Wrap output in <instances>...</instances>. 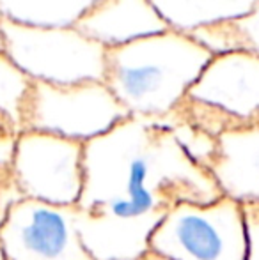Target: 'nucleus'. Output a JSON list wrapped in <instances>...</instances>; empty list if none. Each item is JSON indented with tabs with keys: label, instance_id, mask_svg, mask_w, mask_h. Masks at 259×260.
I'll return each mask as SVG.
<instances>
[{
	"label": "nucleus",
	"instance_id": "nucleus-2",
	"mask_svg": "<svg viewBox=\"0 0 259 260\" xmlns=\"http://www.w3.org/2000/svg\"><path fill=\"white\" fill-rule=\"evenodd\" d=\"M213 53L178 30L107 50L103 83L130 117H167L180 108Z\"/></svg>",
	"mask_w": 259,
	"mask_h": 260
},
{
	"label": "nucleus",
	"instance_id": "nucleus-13",
	"mask_svg": "<svg viewBox=\"0 0 259 260\" xmlns=\"http://www.w3.org/2000/svg\"><path fill=\"white\" fill-rule=\"evenodd\" d=\"M32 87L34 82L6 53H0V133H25Z\"/></svg>",
	"mask_w": 259,
	"mask_h": 260
},
{
	"label": "nucleus",
	"instance_id": "nucleus-9",
	"mask_svg": "<svg viewBox=\"0 0 259 260\" xmlns=\"http://www.w3.org/2000/svg\"><path fill=\"white\" fill-rule=\"evenodd\" d=\"M206 168L225 197L259 202V122L218 135Z\"/></svg>",
	"mask_w": 259,
	"mask_h": 260
},
{
	"label": "nucleus",
	"instance_id": "nucleus-7",
	"mask_svg": "<svg viewBox=\"0 0 259 260\" xmlns=\"http://www.w3.org/2000/svg\"><path fill=\"white\" fill-rule=\"evenodd\" d=\"M6 260H94L76 226L75 206L21 199L0 226Z\"/></svg>",
	"mask_w": 259,
	"mask_h": 260
},
{
	"label": "nucleus",
	"instance_id": "nucleus-12",
	"mask_svg": "<svg viewBox=\"0 0 259 260\" xmlns=\"http://www.w3.org/2000/svg\"><path fill=\"white\" fill-rule=\"evenodd\" d=\"M101 0H0L4 20L27 27L68 28L80 20Z\"/></svg>",
	"mask_w": 259,
	"mask_h": 260
},
{
	"label": "nucleus",
	"instance_id": "nucleus-17",
	"mask_svg": "<svg viewBox=\"0 0 259 260\" xmlns=\"http://www.w3.org/2000/svg\"><path fill=\"white\" fill-rule=\"evenodd\" d=\"M138 260H172V258H167V257H163V255H160V253H156V251H151V250H148L144 255H142Z\"/></svg>",
	"mask_w": 259,
	"mask_h": 260
},
{
	"label": "nucleus",
	"instance_id": "nucleus-8",
	"mask_svg": "<svg viewBox=\"0 0 259 260\" xmlns=\"http://www.w3.org/2000/svg\"><path fill=\"white\" fill-rule=\"evenodd\" d=\"M83 145L38 131L18 135L13 168L23 199L75 206L83 184Z\"/></svg>",
	"mask_w": 259,
	"mask_h": 260
},
{
	"label": "nucleus",
	"instance_id": "nucleus-3",
	"mask_svg": "<svg viewBox=\"0 0 259 260\" xmlns=\"http://www.w3.org/2000/svg\"><path fill=\"white\" fill-rule=\"evenodd\" d=\"M176 112L213 138L257 124L259 55L242 50L213 55Z\"/></svg>",
	"mask_w": 259,
	"mask_h": 260
},
{
	"label": "nucleus",
	"instance_id": "nucleus-16",
	"mask_svg": "<svg viewBox=\"0 0 259 260\" xmlns=\"http://www.w3.org/2000/svg\"><path fill=\"white\" fill-rule=\"evenodd\" d=\"M242 206L247 230V260H259V202Z\"/></svg>",
	"mask_w": 259,
	"mask_h": 260
},
{
	"label": "nucleus",
	"instance_id": "nucleus-5",
	"mask_svg": "<svg viewBox=\"0 0 259 260\" xmlns=\"http://www.w3.org/2000/svg\"><path fill=\"white\" fill-rule=\"evenodd\" d=\"M149 250L172 260H247L243 206L229 197L178 204L156 226Z\"/></svg>",
	"mask_w": 259,
	"mask_h": 260
},
{
	"label": "nucleus",
	"instance_id": "nucleus-19",
	"mask_svg": "<svg viewBox=\"0 0 259 260\" xmlns=\"http://www.w3.org/2000/svg\"><path fill=\"white\" fill-rule=\"evenodd\" d=\"M0 260H6V255H4V250H2V246H0Z\"/></svg>",
	"mask_w": 259,
	"mask_h": 260
},
{
	"label": "nucleus",
	"instance_id": "nucleus-11",
	"mask_svg": "<svg viewBox=\"0 0 259 260\" xmlns=\"http://www.w3.org/2000/svg\"><path fill=\"white\" fill-rule=\"evenodd\" d=\"M169 28L183 34L229 23L250 14L259 0H151Z\"/></svg>",
	"mask_w": 259,
	"mask_h": 260
},
{
	"label": "nucleus",
	"instance_id": "nucleus-15",
	"mask_svg": "<svg viewBox=\"0 0 259 260\" xmlns=\"http://www.w3.org/2000/svg\"><path fill=\"white\" fill-rule=\"evenodd\" d=\"M14 135L0 133V226L7 218L9 209L23 199L14 179V154H16Z\"/></svg>",
	"mask_w": 259,
	"mask_h": 260
},
{
	"label": "nucleus",
	"instance_id": "nucleus-6",
	"mask_svg": "<svg viewBox=\"0 0 259 260\" xmlns=\"http://www.w3.org/2000/svg\"><path fill=\"white\" fill-rule=\"evenodd\" d=\"M128 112L103 82L48 85L34 82L25 131L87 144L126 119Z\"/></svg>",
	"mask_w": 259,
	"mask_h": 260
},
{
	"label": "nucleus",
	"instance_id": "nucleus-14",
	"mask_svg": "<svg viewBox=\"0 0 259 260\" xmlns=\"http://www.w3.org/2000/svg\"><path fill=\"white\" fill-rule=\"evenodd\" d=\"M192 36L213 55L238 50L259 55V4L240 20L200 28Z\"/></svg>",
	"mask_w": 259,
	"mask_h": 260
},
{
	"label": "nucleus",
	"instance_id": "nucleus-1",
	"mask_svg": "<svg viewBox=\"0 0 259 260\" xmlns=\"http://www.w3.org/2000/svg\"><path fill=\"white\" fill-rule=\"evenodd\" d=\"M222 197L211 172L180 142L172 113L126 117L83 145L76 226L94 260H138L178 204Z\"/></svg>",
	"mask_w": 259,
	"mask_h": 260
},
{
	"label": "nucleus",
	"instance_id": "nucleus-18",
	"mask_svg": "<svg viewBox=\"0 0 259 260\" xmlns=\"http://www.w3.org/2000/svg\"><path fill=\"white\" fill-rule=\"evenodd\" d=\"M2 23H4V18L0 14V53L4 52V32H2Z\"/></svg>",
	"mask_w": 259,
	"mask_h": 260
},
{
	"label": "nucleus",
	"instance_id": "nucleus-10",
	"mask_svg": "<svg viewBox=\"0 0 259 260\" xmlns=\"http://www.w3.org/2000/svg\"><path fill=\"white\" fill-rule=\"evenodd\" d=\"M76 28L105 50H112L162 34L169 30V25L151 0H101L76 23Z\"/></svg>",
	"mask_w": 259,
	"mask_h": 260
},
{
	"label": "nucleus",
	"instance_id": "nucleus-4",
	"mask_svg": "<svg viewBox=\"0 0 259 260\" xmlns=\"http://www.w3.org/2000/svg\"><path fill=\"white\" fill-rule=\"evenodd\" d=\"M4 53L32 80L48 85L103 82L107 50L76 27H27L4 20Z\"/></svg>",
	"mask_w": 259,
	"mask_h": 260
}]
</instances>
